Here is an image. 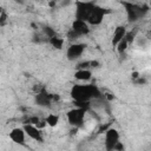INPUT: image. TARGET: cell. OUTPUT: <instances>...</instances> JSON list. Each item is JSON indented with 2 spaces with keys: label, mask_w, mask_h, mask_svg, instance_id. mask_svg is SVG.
<instances>
[{
  "label": "cell",
  "mask_w": 151,
  "mask_h": 151,
  "mask_svg": "<svg viewBox=\"0 0 151 151\" xmlns=\"http://www.w3.org/2000/svg\"><path fill=\"white\" fill-rule=\"evenodd\" d=\"M127 34V31L124 26H118L114 28L113 31V34H112V45L116 47Z\"/></svg>",
  "instance_id": "30bf717a"
},
{
  "label": "cell",
  "mask_w": 151,
  "mask_h": 151,
  "mask_svg": "<svg viewBox=\"0 0 151 151\" xmlns=\"http://www.w3.org/2000/svg\"><path fill=\"white\" fill-rule=\"evenodd\" d=\"M86 111H87L86 109H84V107H78V106H76L74 109L70 110V111L66 113L67 122L70 123V125L76 126V127L80 126V125L84 123Z\"/></svg>",
  "instance_id": "7a4b0ae2"
},
{
  "label": "cell",
  "mask_w": 151,
  "mask_h": 151,
  "mask_svg": "<svg viewBox=\"0 0 151 151\" xmlns=\"http://www.w3.org/2000/svg\"><path fill=\"white\" fill-rule=\"evenodd\" d=\"M45 122H46V124H47L48 126L54 127V126H57L58 123H59V116H58V114H54V113H50V114L46 117Z\"/></svg>",
  "instance_id": "5bb4252c"
},
{
  "label": "cell",
  "mask_w": 151,
  "mask_h": 151,
  "mask_svg": "<svg viewBox=\"0 0 151 151\" xmlns=\"http://www.w3.org/2000/svg\"><path fill=\"white\" fill-rule=\"evenodd\" d=\"M138 77H139V74H138L137 72H133V73H132V78H133V79H137Z\"/></svg>",
  "instance_id": "ac0fdd59"
},
{
  "label": "cell",
  "mask_w": 151,
  "mask_h": 151,
  "mask_svg": "<svg viewBox=\"0 0 151 151\" xmlns=\"http://www.w3.org/2000/svg\"><path fill=\"white\" fill-rule=\"evenodd\" d=\"M74 78L79 81H88L91 78H92V73L91 71L87 68V70H84V68H78L74 73Z\"/></svg>",
  "instance_id": "7c38bea8"
},
{
  "label": "cell",
  "mask_w": 151,
  "mask_h": 151,
  "mask_svg": "<svg viewBox=\"0 0 151 151\" xmlns=\"http://www.w3.org/2000/svg\"><path fill=\"white\" fill-rule=\"evenodd\" d=\"M50 44H51L54 48H57V50H61L63 46H64V39L60 38V37H58V35H54V37L50 38Z\"/></svg>",
  "instance_id": "4fadbf2b"
},
{
  "label": "cell",
  "mask_w": 151,
  "mask_h": 151,
  "mask_svg": "<svg viewBox=\"0 0 151 151\" xmlns=\"http://www.w3.org/2000/svg\"><path fill=\"white\" fill-rule=\"evenodd\" d=\"M129 44H130V42H129V40L126 39V37H125V38H124V39H123V40H122V41L116 46V47H117V51H118L119 53L125 52V51H126V48H127V46H129Z\"/></svg>",
  "instance_id": "9a60e30c"
},
{
  "label": "cell",
  "mask_w": 151,
  "mask_h": 151,
  "mask_svg": "<svg viewBox=\"0 0 151 151\" xmlns=\"http://www.w3.org/2000/svg\"><path fill=\"white\" fill-rule=\"evenodd\" d=\"M118 143H119V132L113 127L107 129L105 131V139H104L106 151H113L114 146Z\"/></svg>",
  "instance_id": "3957f363"
},
{
  "label": "cell",
  "mask_w": 151,
  "mask_h": 151,
  "mask_svg": "<svg viewBox=\"0 0 151 151\" xmlns=\"http://www.w3.org/2000/svg\"><path fill=\"white\" fill-rule=\"evenodd\" d=\"M104 15H105V9L101 8L100 6L98 5H94V7L92 8L86 22L88 25H92V26H97V25H100L104 20Z\"/></svg>",
  "instance_id": "5b68a950"
},
{
  "label": "cell",
  "mask_w": 151,
  "mask_h": 151,
  "mask_svg": "<svg viewBox=\"0 0 151 151\" xmlns=\"http://www.w3.org/2000/svg\"><path fill=\"white\" fill-rule=\"evenodd\" d=\"M26 132L24 130V127H14L13 130H11L8 137L9 139L18 144V145H25L26 144Z\"/></svg>",
  "instance_id": "ba28073f"
},
{
  "label": "cell",
  "mask_w": 151,
  "mask_h": 151,
  "mask_svg": "<svg viewBox=\"0 0 151 151\" xmlns=\"http://www.w3.org/2000/svg\"><path fill=\"white\" fill-rule=\"evenodd\" d=\"M71 29H72L76 34H78L79 37H80V35H85V34H87V33L90 32L88 24H87L86 21L77 20V19L72 22V27H71Z\"/></svg>",
  "instance_id": "9c48e42d"
},
{
  "label": "cell",
  "mask_w": 151,
  "mask_h": 151,
  "mask_svg": "<svg viewBox=\"0 0 151 151\" xmlns=\"http://www.w3.org/2000/svg\"><path fill=\"white\" fill-rule=\"evenodd\" d=\"M94 2H77V8H76V19L77 20H83L86 21L92 8L94 7Z\"/></svg>",
  "instance_id": "277c9868"
},
{
  "label": "cell",
  "mask_w": 151,
  "mask_h": 151,
  "mask_svg": "<svg viewBox=\"0 0 151 151\" xmlns=\"http://www.w3.org/2000/svg\"><path fill=\"white\" fill-rule=\"evenodd\" d=\"M85 47H86V46H85L84 44H80V42L71 44L70 47H68L67 51H66V57H67V59L71 60V61L79 59V58L83 55V53H84V51H85Z\"/></svg>",
  "instance_id": "8992f818"
},
{
  "label": "cell",
  "mask_w": 151,
  "mask_h": 151,
  "mask_svg": "<svg viewBox=\"0 0 151 151\" xmlns=\"http://www.w3.org/2000/svg\"><path fill=\"white\" fill-rule=\"evenodd\" d=\"M113 150H114V151H123V150H124V145H123V144L119 142V143H118V144L114 146V149H113Z\"/></svg>",
  "instance_id": "e0dca14e"
},
{
  "label": "cell",
  "mask_w": 151,
  "mask_h": 151,
  "mask_svg": "<svg viewBox=\"0 0 151 151\" xmlns=\"http://www.w3.org/2000/svg\"><path fill=\"white\" fill-rule=\"evenodd\" d=\"M71 97L76 103H88L91 99L100 98L101 93L94 85H74L71 90Z\"/></svg>",
  "instance_id": "6da1fadb"
},
{
  "label": "cell",
  "mask_w": 151,
  "mask_h": 151,
  "mask_svg": "<svg viewBox=\"0 0 151 151\" xmlns=\"http://www.w3.org/2000/svg\"><path fill=\"white\" fill-rule=\"evenodd\" d=\"M24 130L27 134V137H29L31 139L35 140V142H39V143H42L44 142V138H42V134H41V131L40 129L34 125V124H24Z\"/></svg>",
  "instance_id": "52a82bcc"
},
{
  "label": "cell",
  "mask_w": 151,
  "mask_h": 151,
  "mask_svg": "<svg viewBox=\"0 0 151 151\" xmlns=\"http://www.w3.org/2000/svg\"><path fill=\"white\" fill-rule=\"evenodd\" d=\"M126 5V12H127V18L130 21H136L140 15H142V9L132 4H125Z\"/></svg>",
  "instance_id": "8fae6325"
},
{
  "label": "cell",
  "mask_w": 151,
  "mask_h": 151,
  "mask_svg": "<svg viewBox=\"0 0 151 151\" xmlns=\"http://www.w3.org/2000/svg\"><path fill=\"white\" fill-rule=\"evenodd\" d=\"M6 19H7V14H6V12H5L4 9H1V12H0V25H1V26L5 25Z\"/></svg>",
  "instance_id": "2e32d148"
}]
</instances>
